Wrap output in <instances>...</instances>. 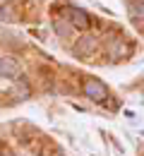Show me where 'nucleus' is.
Listing matches in <instances>:
<instances>
[{"mask_svg":"<svg viewBox=\"0 0 144 156\" xmlns=\"http://www.w3.org/2000/svg\"><path fill=\"white\" fill-rule=\"evenodd\" d=\"M0 101H2V96H0Z\"/></svg>","mask_w":144,"mask_h":156,"instance_id":"6e6552de","label":"nucleus"},{"mask_svg":"<svg viewBox=\"0 0 144 156\" xmlns=\"http://www.w3.org/2000/svg\"><path fill=\"white\" fill-rule=\"evenodd\" d=\"M96 48V39L94 36H82V39H77V46H75V53L77 55H89L91 51Z\"/></svg>","mask_w":144,"mask_h":156,"instance_id":"20e7f679","label":"nucleus"},{"mask_svg":"<svg viewBox=\"0 0 144 156\" xmlns=\"http://www.w3.org/2000/svg\"><path fill=\"white\" fill-rule=\"evenodd\" d=\"M0 20L2 22H15V7H12V2H7V5L0 10Z\"/></svg>","mask_w":144,"mask_h":156,"instance_id":"39448f33","label":"nucleus"},{"mask_svg":"<svg viewBox=\"0 0 144 156\" xmlns=\"http://www.w3.org/2000/svg\"><path fill=\"white\" fill-rule=\"evenodd\" d=\"M84 94L89 98H94V101H106L108 98V89H106V84L99 82V79H84Z\"/></svg>","mask_w":144,"mask_h":156,"instance_id":"f257e3e1","label":"nucleus"},{"mask_svg":"<svg viewBox=\"0 0 144 156\" xmlns=\"http://www.w3.org/2000/svg\"><path fill=\"white\" fill-rule=\"evenodd\" d=\"M15 94H17V98H22V101H24V98H29V84H26L24 79H22L19 84H17V89H15Z\"/></svg>","mask_w":144,"mask_h":156,"instance_id":"423d86ee","label":"nucleus"},{"mask_svg":"<svg viewBox=\"0 0 144 156\" xmlns=\"http://www.w3.org/2000/svg\"><path fill=\"white\" fill-rule=\"evenodd\" d=\"M5 156H15V154H10V151H7V154H5Z\"/></svg>","mask_w":144,"mask_h":156,"instance_id":"0eeeda50","label":"nucleus"},{"mask_svg":"<svg viewBox=\"0 0 144 156\" xmlns=\"http://www.w3.org/2000/svg\"><path fill=\"white\" fill-rule=\"evenodd\" d=\"M19 77V62L7 55V58H0V79H17Z\"/></svg>","mask_w":144,"mask_h":156,"instance_id":"f03ea898","label":"nucleus"},{"mask_svg":"<svg viewBox=\"0 0 144 156\" xmlns=\"http://www.w3.org/2000/svg\"><path fill=\"white\" fill-rule=\"evenodd\" d=\"M65 15L70 17V24L72 27H79V29H86L89 27V15L84 10H77V7H67Z\"/></svg>","mask_w":144,"mask_h":156,"instance_id":"7ed1b4c3","label":"nucleus"}]
</instances>
